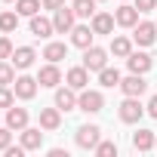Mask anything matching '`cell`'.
Returning a JSON list of instances; mask_svg holds the SVG:
<instances>
[{"instance_id": "cell-1", "label": "cell", "mask_w": 157, "mask_h": 157, "mask_svg": "<svg viewBox=\"0 0 157 157\" xmlns=\"http://www.w3.org/2000/svg\"><path fill=\"white\" fill-rule=\"evenodd\" d=\"M105 108V96L99 90H80V96H77V111H86V114H99Z\"/></svg>"}, {"instance_id": "cell-2", "label": "cell", "mask_w": 157, "mask_h": 157, "mask_svg": "<svg viewBox=\"0 0 157 157\" xmlns=\"http://www.w3.org/2000/svg\"><path fill=\"white\" fill-rule=\"evenodd\" d=\"M117 114H120V120H123V123H139V120H142V114H145V105L139 102V96H126V99L120 102Z\"/></svg>"}, {"instance_id": "cell-3", "label": "cell", "mask_w": 157, "mask_h": 157, "mask_svg": "<svg viewBox=\"0 0 157 157\" xmlns=\"http://www.w3.org/2000/svg\"><path fill=\"white\" fill-rule=\"evenodd\" d=\"M37 86H40V80H37V77L19 74V77H16V83H13V93H16V99H22V102H31V99L37 96Z\"/></svg>"}, {"instance_id": "cell-4", "label": "cell", "mask_w": 157, "mask_h": 157, "mask_svg": "<svg viewBox=\"0 0 157 157\" xmlns=\"http://www.w3.org/2000/svg\"><path fill=\"white\" fill-rule=\"evenodd\" d=\"M77 148H83V151H93L99 142H102V129L96 126V123H83L80 129H77Z\"/></svg>"}, {"instance_id": "cell-5", "label": "cell", "mask_w": 157, "mask_h": 157, "mask_svg": "<svg viewBox=\"0 0 157 157\" xmlns=\"http://www.w3.org/2000/svg\"><path fill=\"white\" fill-rule=\"evenodd\" d=\"M139 10H136V3H129V0H123V3L114 10V22L120 25V28H136L139 25Z\"/></svg>"}, {"instance_id": "cell-6", "label": "cell", "mask_w": 157, "mask_h": 157, "mask_svg": "<svg viewBox=\"0 0 157 157\" xmlns=\"http://www.w3.org/2000/svg\"><path fill=\"white\" fill-rule=\"evenodd\" d=\"M108 65V49H102V46H86L83 49V68L86 71H102Z\"/></svg>"}, {"instance_id": "cell-7", "label": "cell", "mask_w": 157, "mask_h": 157, "mask_svg": "<svg viewBox=\"0 0 157 157\" xmlns=\"http://www.w3.org/2000/svg\"><path fill=\"white\" fill-rule=\"evenodd\" d=\"M74 22H77V13H74L71 6H62V10H56V13H52V25H56V34H71Z\"/></svg>"}, {"instance_id": "cell-8", "label": "cell", "mask_w": 157, "mask_h": 157, "mask_svg": "<svg viewBox=\"0 0 157 157\" xmlns=\"http://www.w3.org/2000/svg\"><path fill=\"white\" fill-rule=\"evenodd\" d=\"M154 40H157V22H139V25L132 28V43L151 46Z\"/></svg>"}, {"instance_id": "cell-9", "label": "cell", "mask_w": 157, "mask_h": 157, "mask_svg": "<svg viewBox=\"0 0 157 157\" xmlns=\"http://www.w3.org/2000/svg\"><path fill=\"white\" fill-rule=\"evenodd\" d=\"M145 90H148V83H145V74H132L129 71V77H123L120 80V93L123 96H145Z\"/></svg>"}, {"instance_id": "cell-10", "label": "cell", "mask_w": 157, "mask_h": 157, "mask_svg": "<svg viewBox=\"0 0 157 157\" xmlns=\"http://www.w3.org/2000/svg\"><path fill=\"white\" fill-rule=\"evenodd\" d=\"M77 93L74 86H56V108L59 111H77Z\"/></svg>"}, {"instance_id": "cell-11", "label": "cell", "mask_w": 157, "mask_h": 157, "mask_svg": "<svg viewBox=\"0 0 157 157\" xmlns=\"http://www.w3.org/2000/svg\"><path fill=\"white\" fill-rule=\"evenodd\" d=\"M37 80H40V86L56 90V86L62 83V71H59V65H56V62H46V65L37 71Z\"/></svg>"}, {"instance_id": "cell-12", "label": "cell", "mask_w": 157, "mask_h": 157, "mask_svg": "<svg viewBox=\"0 0 157 157\" xmlns=\"http://www.w3.org/2000/svg\"><path fill=\"white\" fill-rule=\"evenodd\" d=\"M65 83H68V86H74L77 93H80V90H86V86H90V71H86L83 65H74V68H68V74H65Z\"/></svg>"}, {"instance_id": "cell-13", "label": "cell", "mask_w": 157, "mask_h": 157, "mask_svg": "<svg viewBox=\"0 0 157 157\" xmlns=\"http://www.w3.org/2000/svg\"><path fill=\"white\" fill-rule=\"evenodd\" d=\"M34 59H37L34 46H16V49H13V56H10V62H13L19 71H28V68L34 65Z\"/></svg>"}, {"instance_id": "cell-14", "label": "cell", "mask_w": 157, "mask_h": 157, "mask_svg": "<svg viewBox=\"0 0 157 157\" xmlns=\"http://www.w3.org/2000/svg\"><path fill=\"white\" fill-rule=\"evenodd\" d=\"M31 34L34 37H40V40H46V37H52L56 34V25H52V19H46V16H31Z\"/></svg>"}, {"instance_id": "cell-15", "label": "cell", "mask_w": 157, "mask_h": 157, "mask_svg": "<svg viewBox=\"0 0 157 157\" xmlns=\"http://www.w3.org/2000/svg\"><path fill=\"white\" fill-rule=\"evenodd\" d=\"M151 65H154V62H151V56H148V52H136V49H132V52L126 56V68H129L132 74H148V71H151Z\"/></svg>"}, {"instance_id": "cell-16", "label": "cell", "mask_w": 157, "mask_h": 157, "mask_svg": "<svg viewBox=\"0 0 157 157\" xmlns=\"http://www.w3.org/2000/svg\"><path fill=\"white\" fill-rule=\"evenodd\" d=\"M93 37H96L93 25H74V28H71V43H74V46H80V49L93 46Z\"/></svg>"}, {"instance_id": "cell-17", "label": "cell", "mask_w": 157, "mask_h": 157, "mask_svg": "<svg viewBox=\"0 0 157 157\" xmlns=\"http://www.w3.org/2000/svg\"><path fill=\"white\" fill-rule=\"evenodd\" d=\"M3 120H6V126H10L13 132H22V129L28 126V111L13 105V108H6V117H3Z\"/></svg>"}, {"instance_id": "cell-18", "label": "cell", "mask_w": 157, "mask_h": 157, "mask_svg": "<svg viewBox=\"0 0 157 157\" xmlns=\"http://www.w3.org/2000/svg\"><path fill=\"white\" fill-rule=\"evenodd\" d=\"M62 126V111L52 105V108H40V129H46V132H56Z\"/></svg>"}, {"instance_id": "cell-19", "label": "cell", "mask_w": 157, "mask_h": 157, "mask_svg": "<svg viewBox=\"0 0 157 157\" xmlns=\"http://www.w3.org/2000/svg\"><path fill=\"white\" fill-rule=\"evenodd\" d=\"M90 25H93V31L96 34H114V13H96L93 19H90Z\"/></svg>"}, {"instance_id": "cell-20", "label": "cell", "mask_w": 157, "mask_h": 157, "mask_svg": "<svg viewBox=\"0 0 157 157\" xmlns=\"http://www.w3.org/2000/svg\"><path fill=\"white\" fill-rule=\"evenodd\" d=\"M40 145H43L40 126H25V129H22V148H25V151H40Z\"/></svg>"}, {"instance_id": "cell-21", "label": "cell", "mask_w": 157, "mask_h": 157, "mask_svg": "<svg viewBox=\"0 0 157 157\" xmlns=\"http://www.w3.org/2000/svg\"><path fill=\"white\" fill-rule=\"evenodd\" d=\"M129 52H132V40H129V37H123V34L111 37V56H114V59H126Z\"/></svg>"}, {"instance_id": "cell-22", "label": "cell", "mask_w": 157, "mask_h": 157, "mask_svg": "<svg viewBox=\"0 0 157 157\" xmlns=\"http://www.w3.org/2000/svg\"><path fill=\"white\" fill-rule=\"evenodd\" d=\"M154 142H157V136H154L151 129H139V132H132V148H136V151H151Z\"/></svg>"}, {"instance_id": "cell-23", "label": "cell", "mask_w": 157, "mask_h": 157, "mask_svg": "<svg viewBox=\"0 0 157 157\" xmlns=\"http://www.w3.org/2000/svg\"><path fill=\"white\" fill-rule=\"evenodd\" d=\"M43 59L59 65L62 59H68V46H65V43H59V40H52V43H46V49H43Z\"/></svg>"}, {"instance_id": "cell-24", "label": "cell", "mask_w": 157, "mask_h": 157, "mask_svg": "<svg viewBox=\"0 0 157 157\" xmlns=\"http://www.w3.org/2000/svg\"><path fill=\"white\" fill-rule=\"evenodd\" d=\"M96 3H99V0H74L71 10L77 13V19H93L96 16Z\"/></svg>"}, {"instance_id": "cell-25", "label": "cell", "mask_w": 157, "mask_h": 157, "mask_svg": "<svg viewBox=\"0 0 157 157\" xmlns=\"http://www.w3.org/2000/svg\"><path fill=\"white\" fill-rule=\"evenodd\" d=\"M16 65L10 62V59H0V86H13L16 83Z\"/></svg>"}, {"instance_id": "cell-26", "label": "cell", "mask_w": 157, "mask_h": 157, "mask_svg": "<svg viewBox=\"0 0 157 157\" xmlns=\"http://www.w3.org/2000/svg\"><path fill=\"white\" fill-rule=\"evenodd\" d=\"M120 80H123V77H120L117 68H108V65H105V68L99 71V83L108 86V90H111V86H120Z\"/></svg>"}, {"instance_id": "cell-27", "label": "cell", "mask_w": 157, "mask_h": 157, "mask_svg": "<svg viewBox=\"0 0 157 157\" xmlns=\"http://www.w3.org/2000/svg\"><path fill=\"white\" fill-rule=\"evenodd\" d=\"M40 6H43L40 0H16V13H19V16H28V19H31V16H37V13H40Z\"/></svg>"}, {"instance_id": "cell-28", "label": "cell", "mask_w": 157, "mask_h": 157, "mask_svg": "<svg viewBox=\"0 0 157 157\" xmlns=\"http://www.w3.org/2000/svg\"><path fill=\"white\" fill-rule=\"evenodd\" d=\"M16 28H19V13H13V10L0 13V31H3V34H13Z\"/></svg>"}, {"instance_id": "cell-29", "label": "cell", "mask_w": 157, "mask_h": 157, "mask_svg": "<svg viewBox=\"0 0 157 157\" xmlns=\"http://www.w3.org/2000/svg\"><path fill=\"white\" fill-rule=\"evenodd\" d=\"M93 151H96L99 157H117V142H99Z\"/></svg>"}, {"instance_id": "cell-30", "label": "cell", "mask_w": 157, "mask_h": 157, "mask_svg": "<svg viewBox=\"0 0 157 157\" xmlns=\"http://www.w3.org/2000/svg\"><path fill=\"white\" fill-rule=\"evenodd\" d=\"M16 105V93L13 86H0V108H13Z\"/></svg>"}, {"instance_id": "cell-31", "label": "cell", "mask_w": 157, "mask_h": 157, "mask_svg": "<svg viewBox=\"0 0 157 157\" xmlns=\"http://www.w3.org/2000/svg\"><path fill=\"white\" fill-rule=\"evenodd\" d=\"M13 49H16V46H13V40H10L6 34H0V59H10V56H13Z\"/></svg>"}, {"instance_id": "cell-32", "label": "cell", "mask_w": 157, "mask_h": 157, "mask_svg": "<svg viewBox=\"0 0 157 157\" xmlns=\"http://www.w3.org/2000/svg\"><path fill=\"white\" fill-rule=\"evenodd\" d=\"M13 145V129L10 126H0V151H6Z\"/></svg>"}, {"instance_id": "cell-33", "label": "cell", "mask_w": 157, "mask_h": 157, "mask_svg": "<svg viewBox=\"0 0 157 157\" xmlns=\"http://www.w3.org/2000/svg\"><path fill=\"white\" fill-rule=\"evenodd\" d=\"M136 10L139 13H151V10H157V0H136Z\"/></svg>"}, {"instance_id": "cell-34", "label": "cell", "mask_w": 157, "mask_h": 157, "mask_svg": "<svg viewBox=\"0 0 157 157\" xmlns=\"http://www.w3.org/2000/svg\"><path fill=\"white\" fill-rule=\"evenodd\" d=\"M40 3H43V10H52V13H56V10L65 6V0H40Z\"/></svg>"}, {"instance_id": "cell-35", "label": "cell", "mask_w": 157, "mask_h": 157, "mask_svg": "<svg viewBox=\"0 0 157 157\" xmlns=\"http://www.w3.org/2000/svg\"><path fill=\"white\" fill-rule=\"evenodd\" d=\"M145 111H148V114H151V117L157 120V96H151V99H148V105H145Z\"/></svg>"}, {"instance_id": "cell-36", "label": "cell", "mask_w": 157, "mask_h": 157, "mask_svg": "<svg viewBox=\"0 0 157 157\" xmlns=\"http://www.w3.org/2000/svg\"><path fill=\"white\" fill-rule=\"evenodd\" d=\"M3 154H6V157H25V148H22V145H19V148H13V145H10Z\"/></svg>"}, {"instance_id": "cell-37", "label": "cell", "mask_w": 157, "mask_h": 157, "mask_svg": "<svg viewBox=\"0 0 157 157\" xmlns=\"http://www.w3.org/2000/svg\"><path fill=\"white\" fill-rule=\"evenodd\" d=\"M3 3H16V0H3Z\"/></svg>"}, {"instance_id": "cell-38", "label": "cell", "mask_w": 157, "mask_h": 157, "mask_svg": "<svg viewBox=\"0 0 157 157\" xmlns=\"http://www.w3.org/2000/svg\"><path fill=\"white\" fill-rule=\"evenodd\" d=\"M154 148H157V142H154Z\"/></svg>"}, {"instance_id": "cell-39", "label": "cell", "mask_w": 157, "mask_h": 157, "mask_svg": "<svg viewBox=\"0 0 157 157\" xmlns=\"http://www.w3.org/2000/svg\"><path fill=\"white\" fill-rule=\"evenodd\" d=\"M99 3H102V0H99Z\"/></svg>"}]
</instances>
